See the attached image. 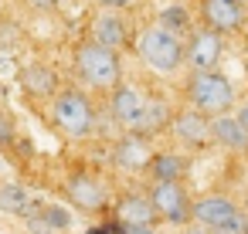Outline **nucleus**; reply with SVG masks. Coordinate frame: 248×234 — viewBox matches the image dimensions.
I'll return each instance as SVG.
<instances>
[{"label": "nucleus", "instance_id": "6ab92c4d", "mask_svg": "<svg viewBox=\"0 0 248 234\" xmlns=\"http://www.w3.org/2000/svg\"><path fill=\"white\" fill-rule=\"evenodd\" d=\"M0 207H4L7 214H28V207H31V197H28V190H24V187H17V183H7L4 190H0Z\"/></svg>", "mask_w": 248, "mask_h": 234}, {"label": "nucleus", "instance_id": "f3484780", "mask_svg": "<svg viewBox=\"0 0 248 234\" xmlns=\"http://www.w3.org/2000/svg\"><path fill=\"white\" fill-rule=\"evenodd\" d=\"M173 122V116H170V109H167V102L163 99H146V112H143V136H153V132H163L167 126Z\"/></svg>", "mask_w": 248, "mask_h": 234}, {"label": "nucleus", "instance_id": "f257e3e1", "mask_svg": "<svg viewBox=\"0 0 248 234\" xmlns=\"http://www.w3.org/2000/svg\"><path fill=\"white\" fill-rule=\"evenodd\" d=\"M136 55L143 58V65L150 72L170 75V72H177L187 61V44L180 41V34L167 31L163 24H150L136 38Z\"/></svg>", "mask_w": 248, "mask_h": 234}, {"label": "nucleus", "instance_id": "dca6fc26", "mask_svg": "<svg viewBox=\"0 0 248 234\" xmlns=\"http://www.w3.org/2000/svg\"><path fill=\"white\" fill-rule=\"evenodd\" d=\"M21 82H24V88L34 95V99H55L58 95V75H55V68L51 65H28L24 68V75H21Z\"/></svg>", "mask_w": 248, "mask_h": 234}, {"label": "nucleus", "instance_id": "a211bd4d", "mask_svg": "<svg viewBox=\"0 0 248 234\" xmlns=\"http://www.w3.org/2000/svg\"><path fill=\"white\" fill-rule=\"evenodd\" d=\"M150 173H153V180H180L184 176V156H177V153H153Z\"/></svg>", "mask_w": 248, "mask_h": 234}, {"label": "nucleus", "instance_id": "39448f33", "mask_svg": "<svg viewBox=\"0 0 248 234\" xmlns=\"http://www.w3.org/2000/svg\"><path fill=\"white\" fill-rule=\"evenodd\" d=\"M150 200H153L156 214L167 224H187V220H194V200L187 197V190H184L180 180H153Z\"/></svg>", "mask_w": 248, "mask_h": 234}, {"label": "nucleus", "instance_id": "f03ea898", "mask_svg": "<svg viewBox=\"0 0 248 234\" xmlns=\"http://www.w3.org/2000/svg\"><path fill=\"white\" fill-rule=\"evenodd\" d=\"M75 72L85 85L99 88V92H112L123 82V68H119V55L116 48H106L99 41H85L75 51Z\"/></svg>", "mask_w": 248, "mask_h": 234}, {"label": "nucleus", "instance_id": "f8f14e48", "mask_svg": "<svg viewBox=\"0 0 248 234\" xmlns=\"http://www.w3.org/2000/svg\"><path fill=\"white\" fill-rule=\"evenodd\" d=\"M170 129H173V136H177L184 146H204L207 139H214V136H211V116H204V112L194 109V105H190L187 112L173 116Z\"/></svg>", "mask_w": 248, "mask_h": 234}, {"label": "nucleus", "instance_id": "4be33fe9", "mask_svg": "<svg viewBox=\"0 0 248 234\" xmlns=\"http://www.w3.org/2000/svg\"><path fill=\"white\" fill-rule=\"evenodd\" d=\"M45 220H51L55 227H65V224H68V217H65L58 207H48V210H45Z\"/></svg>", "mask_w": 248, "mask_h": 234}, {"label": "nucleus", "instance_id": "393cba45", "mask_svg": "<svg viewBox=\"0 0 248 234\" xmlns=\"http://www.w3.org/2000/svg\"><path fill=\"white\" fill-rule=\"evenodd\" d=\"M234 116H238V119H241V126H245V129H248V102H245V105H241V109H238V112H234Z\"/></svg>", "mask_w": 248, "mask_h": 234}, {"label": "nucleus", "instance_id": "20e7f679", "mask_svg": "<svg viewBox=\"0 0 248 234\" xmlns=\"http://www.w3.org/2000/svg\"><path fill=\"white\" fill-rule=\"evenodd\" d=\"M51 119L55 126L68 136V139H85L92 132V122H95V112H92V102L82 88H62L55 99H51Z\"/></svg>", "mask_w": 248, "mask_h": 234}, {"label": "nucleus", "instance_id": "7ed1b4c3", "mask_svg": "<svg viewBox=\"0 0 248 234\" xmlns=\"http://www.w3.org/2000/svg\"><path fill=\"white\" fill-rule=\"evenodd\" d=\"M187 102L201 109L204 116H221L231 112L234 105V85L217 72V68H197L187 82Z\"/></svg>", "mask_w": 248, "mask_h": 234}, {"label": "nucleus", "instance_id": "9d476101", "mask_svg": "<svg viewBox=\"0 0 248 234\" xmlns=\"http://www.w3.org/2000/svg\"><path fill=\"white\" fill-rule=\"evenodd\" d=\"M221 31H214V28H201V31H194L190 34V41H187V61H190V68L197 72V68H217V61H221Z\"/></svg>", "mask_w": 248, "mask_h": 234}, {"label": "nucleus", "instance_id": "1a4fd4ad", "mask_svg": "<svg viewBox=\"0 0 248 234\" xmlns=\"http://www.w3.org/2000/svg\"><path fill=\"white\" fill-rule=\"evenodd\" d=\"M112 163H116L123 173L150 170V163H153V149H150L146 136H143V132H126V136L116 143V149H112Z\"/></svg>", "mask_w": 248, "mask_h": 234}, {"label": "nucleus", "instance_id": "2eb2a0df", "mask_svg": "<svg viewBox=\"0 0 248 234\" xmlns=\"http://www.w3.org/2000/svg\"><path fill=\"white\" fill-rule=\"evenodd\" d=\"M126 38H129L126 21H123L116 11L99 14V17L92 21V41H99V44H106V48H123V44H126Z\"/></svg>", "mask_w": 248, "mask_h": 234}, {"label": "nucleus", "instance_id": "423d86ee", "mask_svg": "<svg viewBox=\"0 0 248 234\" xmlns=\"http://www.w3.org/2000/svg\"><path fill=\"white\" fill-rule=\"evenodd\" d=\"M143 112H146V95L136 85L119 82L109 95V116L116 119V126H123L126 132H140L143 129Z\"/></svg>", "mask_w": 248, "mask_h": 234}, {"label": "nucleus", "instance_id": "6e6552de", "mask_svg": "<svg viewBox=\"0 0 248 234\" xmlns=\"http://www.w3.org/2000/svg\"><path fill=\"white\" fill-rule=\"evenodd\" d=\"M241 210L231 197H221V193H211V197H201L194 200V220L201 227H207L211 234H221L231 220H238Z\"/></svg>", "mask_w": 248, "mask_h": 234}, {"label": "nucleus", "instance_id": "ddd939ff", "mask_svg": "<svg viewBox=\"0 0 248 234\" xmlns=\"http://www.w3.org/2000/svg\"><path fill=\"white\" fill-rule=\"evenodd\" d=\"M116 217H119L123 227H150L160 214H156V207H153L150 197L133 193V197H123V200L116 204Z\"/></svg>", "mask_w": 248, "mask_h": 234}, {"label": "nucleus", "instance_id": "9b49d317", "mask_svg": "<svg viewBox=\"0 0 248 234\" xmlns=\"http://www.w3.org/2000/svg\"><path fill=\"white\" fill-rule=\"evenodd\" d=\"M201 17L207 28L228 34V31H238L241 21H245V4L241 0H201Z\"/></svg>", "mask_w": 248, "mask_h": 234}, {"label": "nucleus", "instance_id": "4468645a", "mask_svg": "<svg viewBox=\"0 0 248 234\" xmlns=\"http://www.w3.org/2000/svg\"><path fill=\"white\" fill-rule=\"evenodd\" d=\"M211 136H214V143H221L224 149H248V129H245L241 119L231 116V112L211 116Z\"/></svg>", "mask_w": 248, "mask_h": 234}, {"label": "nucleus", "instance_id": "aec40b11", "mask_svg": "<svg viewBox=\"0 0 248 234\" xmlns=\"http://www.w3.org/2000/svg\"><path fill=\"white\" fill-rule=\"evenodd\" d=\"M156 24H163V28L173 31V34H187V31H190V17H187L184 7H167V11H160Z\"/></svg>", "mask_w": 248, "mask_h": 234}, {"label": "nucleus", "instance_id": "0eeeda50", "mask_svg": "<svg viewBox=\"0 0 248 234\" xmlns=\"http://www.w3.org/2000/svg\"><path fill=\"white\" fill-rule=\"evenodd\" d=\"M65 193H68V200H72L78 210H85V214H99V210H106V204H109L106 183H102L99 176H92V173H72V176L65 180Z\"/></svg>", "mask_w": 248, "mask_h": 234}, {"label": "nucleus", "instance_id": "b1692460", "mask_svg": "<svg viewBox=\"0 0 248 234\" xmlns=\"http://www.w3.org/2000/svg\"><path fill=\"white\" fill-rule=\"evenodd\" d=\"M102 7H109V11H123V7H129L133 0H99Z\"/></svg>", "mask_w": 248, "mask_h": 234}, {"label": "nucleus", "instance_id": "412c9836", "mask_svg": "<svg viewBox=\"0 0 248 234\" xmlns=\"http://www.w3.org/2000/svg\"><path fill=\"white\" fill-rule=\"evenodd\" d=\"M14 143V122L7 112H0V146H11Z\"/></svg>", "mask_w": 248, "mask_h": 234}, {"label": "nucleus", "instance_id": "5701e85b", "mask_svg": "<svg viewBox=\"0 0 248 234\" xmlns=\"http://www.w3.org/2000/svg\"><path fill=\"white\" fill-rule=\"evenodd\" d=\"M28 4H31L34 11H55V7H58V0H28Z\"/></svg>", "mask_w": 248, "mask_h": 234}]
</instances>
